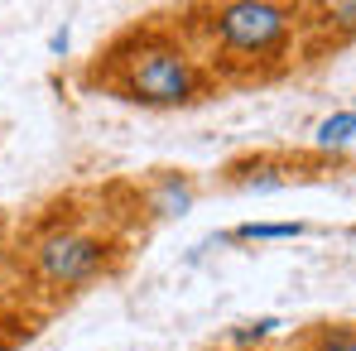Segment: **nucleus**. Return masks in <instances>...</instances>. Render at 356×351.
<instances>
[{"instance_id":"f257e3e1","label":"nucleus","mask_w":356,"mask_h":351,"mask_svg":"<svg viewBox=\"0 0 356 351\" xmlns=\"http://www.w3.org/2000/svg\"><path fill=\"white\" fill-rule=\"evenodd\" d=\"M77 87L140 111H193L222 97L178 15H140L111 29L77 67Z\"/></svg>"},{"instance_id":"f03ea898","label":"nucleus","mask_w":356,"mask_h":351,"mask_svg":"<svg viewBox=\"0 0 356 351\" xmlns=\"http://www.w3.org/2000/svg\"><path fill=\"white\" fill-rule=\"evenodd\" d=\"M178 19L222 92L275 87L298 67L303 5H289V0H202V5H183Z\"/></svg>"},{"instance_id":"7ed1b4c3","label":"nucleus","mask_w":356,"mask_h":351,"mask_svg":"<svg viewBox=\"0 0 356 351\" xmlns=\"http://www.w3.org/2000/svg\"><path fill=\"white\" fill-rule=\"evenodd\" d=\"M130 245L135 236L111 212H77L72 202H63V212H44L24 231L19 275L49 303H67L120 279L130 265Z\"/></svg>"},{"instance_id":"20e7f679","label":"nucleus","mask_w":356,"mask_h":351,"mask_svg":"<svg viewBox=\"0 0 356 351\" xmlns=\"http://www.w3.org/2000/svg\"><path fill=\"white\" fill-rule=\"evenodd\" d=\"M332 164L337 159L318 149H245L217 169V188L222 193H280V188L323 178Z\"/></svg>"},{"instance_id":"39448f33","label":"nucleus","mask_w":356,"mask_h":351,"mask_svg":"<svg viewBox=\"0 0 356 351\" xmlns=\"http://www.w3.org/2000/svg\"><path fill=\"white\" fill-rule=\"evenodd\" d=\"M193 202H197V178L188 169H159V174L130 183V207L116 212V222L135 236V227H154V222L183 217Z\"/></svg>"},{"instance_id":"423d86ee","label":"nucleus","mask_w":356,"mask_h":351,"mask_svg":"<svg viewBox=\"0 0 356 351\" xmlns=\"http://www.w3.org/2000/svg\"><path fill=\"white\" fill-rule=\"evenodd\" d=\"M356 44V0H318L303 5V29H298V67L327 63L332 54Z\"/></svg>"},{"instance_id":"0eeeda50","label":"nucleus","mask_w":356,"mask_h":351,"mask_svg":"<svg viewBox=\"0 0 356 351\" xmlns=\"http://www.w3.org/2000/svg\"><path fill=\"white\" fill-rule=\"evenodd\" d=\"M289 351H356V323L352 318H318L289 337Z\"/></svg>"},{"instance_id":"6e6552de","label":"nucleus","mask_w":356,"mask_h":351,"mask_svg":"<svg viewBox=\"0 0 356 351\" xmlns=\"http://www.w3.org/2000/svg\"><path fill=\"white\" fill-rule=\"evenodd\" d=\"M44 327V313L15 298H0V351H19L24 342H34Z\"/></svg>"},{"instance_id":"1a4fd4ad","label":"nucleus","mask_w":356,"mask_h":351,"mask_svg":"<svg viewBox=\"0 0 356 351\" xmlns=\"http://www.w3.org/2000/svg\"><path fill=\"white\" fill-rule=\"evenodd\" d=\"M352 140H356V111H337V116H327L318 125L313 149H318V154H332V149H347Z\"/></svg>"},{"instance_id":"9d476101","label":"nucleus","mask_w":356,"mask_h":351,"mask_svg":"<svg viewBox=\"0 0 356 351\" xmlns=\"http://www.w3.org/2000/svg\"><path fill=\"white\" fill-rule=\"evenodd\" d=\"M303 222H270V227H236L232 240H284V236H303Z\"/></svg>"},{"instance_id":"9b49d317","label":"nucleus","mask_w":356,"mask_h":351,"mask_svg":"<svg viewBox=\"0 0 356 351\" xmlns=\"http://www.w3.org/2000/svg\"><path fill=\"white\" fill-rule=\"evenodd\" d=\"M212 351H241V347H212Z\"/></svg>"}]
</instances>
